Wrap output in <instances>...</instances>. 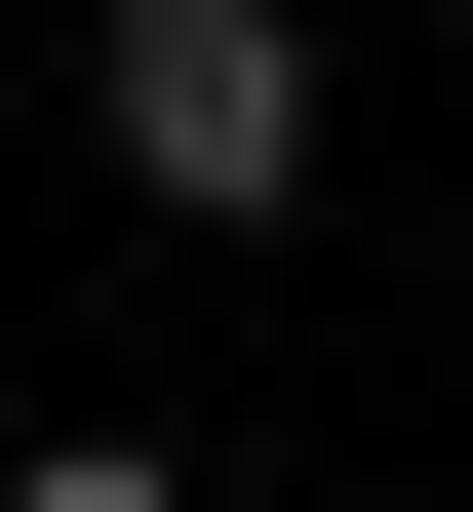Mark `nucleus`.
<instances>
[{"mask_svg":"<svg viewBox=\"0 0 473 512\" xmlns=\"http://www.w3.org/2000/svg\"><path fill=\"white\" fill-rule=\"evenodd\" d=\"M0 512H198V473H158V434H0Z\"/></svg>","mask_w":473,"mask_h":512,"instance_id":"obj_2","label":"nucleus"},{"mask_svg":"<svg viewBox=\"0 0 473 512\" xmlns=\"http://www.w3.org/2000/svg\"><path fill=\"white\" fill-rule=\"evenodd\" d=\"M79 158L158 237H276L316 197V0H79Z\"/></svg>","mask_w":473,"mask_h":512,"instance_id":"obj_1","label":"nucleus"}]
</instances>
